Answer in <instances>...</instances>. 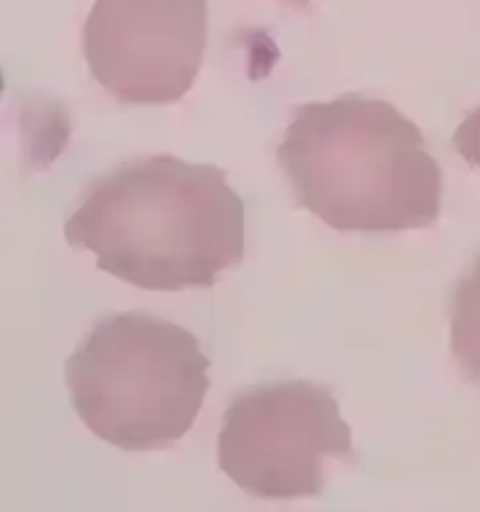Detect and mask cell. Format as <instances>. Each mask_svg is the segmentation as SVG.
I'll return each instance as SVG.
<instances>
[{
	"label": "cell",
	"mask_w": 480,
	"mask_h": 512,
	"mask_svg": "<svg viewBox=\"0 0 480 512\" xmlns=\"http://www.w3.org/2000/svg\"><path fill=\"white\" fill-rule=\"evenodd\" d=\"M287 3H292V6H305L308 0H287Z\"/></svg>",
	"instance_id": "obj_8"
},
{
	"label": "cell",
	"mask_w": 480,
	"mask_h": 512,
	"mask_svg": "<svg viewBox=\"0 0 480 512\" xmlns=\"http://www.w3.org/2000/svg\"><path fill=\"white\" fill-rule=\"evenodd\" d=\"M64 237L141 290L213 287L244 258V202L215 165L141 157L88 189Z\"/></svg>",
	"instance_id": "obj_1"
},
{
	"label": "cell",
	"mask_w": 480,
	"mask_h": 512,
	"mask_svg": "<svg viewBox=\"0 0 480 512\" xmlns=\"http://www.w3.org/2000/svg\"><path fill=\"white\" fill-rule=\"evenodd\" d=\"M276 157L295 202L337 231L425 229L441 215V168L422 130L388 101L298 107Z\"/></svg>",
	"instance_id": "obj_2"
},
{
	"label": "cell",
	"mask_w": 480,
	"mask_h": 512,
	"mask_svg": "<svg viewBox=\"0 0 480 512\" xmlns=\"http://www.w3.org/2000/svg\"><path fill=\"white\" fill-rule=\"evenodd\" d=\"M210 361L197 337L149 314L101 319L67 361L77 417L122 451L168 449L197 420Z\"/></svg>",
	"instance_id": "obj_3"
},
{
	"label": "cell",
	"mask_w": 480,
	"mask_h": 512,
	"mask_svg": "<svg viewBox=\"0 0 480 512\" xmlns=\"http://www.w3.org/2000/svg\"><path fill=\"white\" fill-rule=\"evenodd\" d=\"M207 48V0H96L83 27L93 80L128 107L183 99Z\"/></svg>",
	"instance_id": "obj_5"
},
{
	"label": "cell",
	"mask_w": 480,
	"mask_h": 512,
	"mask_svg": "<svg viewBox=\"0 0 480 512\" xmlns=\"http://www.w3.org/2000/svg\"><path fill=\"white\" fill-rule=\"evenodd\" d=\"M353 438L337 398L305 380L255 385L223 414L218 465L260 499L316 497L324 462L351 457Z\"/></svg>",
	"instance_id": "obj_4"
},
{
	"label": "cell",
	"mask_w": 480,
	"mask_h": 512,
	"mask_svg": "<svg viewBox=\"0 0 480 512\" xmlns=\"http://www.w3.org/2000/svg\"><path fill=\"white\" fill-rule=\"evenodd\" d=\"M454 149H457L470 165L480 168V109L470 112V115L459 123L457 133H454Z\"/></svg>",
	"instance_id": "obj_7"
},
{
	"label": "cell",
	"mask_w": 480,
	"mask_h": 512,
	"mask_svg": "<svg viewBox=\"0 0 480 512\" xmlns=\"http://www.w3.org/2000/svg\"><path fill=\"white\" fill-rule=\"evenodd\" d=\"M451 353L467 380L480 385V258L451 292Z\"/></svg>",
	"instance_id": "obj_6"
}]
</instances>
